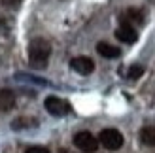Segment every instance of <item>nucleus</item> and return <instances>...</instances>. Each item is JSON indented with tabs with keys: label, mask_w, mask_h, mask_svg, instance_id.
<instances>
[{
	"label": "nucleus",
	"mask_w": 155,
	"mask_h": 153,
	"mask_svg": "<svg viewBox=\"0 0 155 153\" xmlns=\"http://www.w3.org/2000/svg\"><path fill=\"white\" fill-rule=\"evenodd\" d=\"M49 55H51V45L48 40L44 38H36L28 44V59L34 66H40L44 68L49 60Z\"/></svg>",
	"instance_id": "obj_1"
},
{
	"label": "nucleus",
	"mask_w": 155,
	"mask_h": 153,
	"mask_svg": "<svg viewBox=\"0 0 155 153\" xmlns=\"http://www.w3.org/2000/svg\"><path fill=\"white\" fill-rule=\"evenodd\" d=\"M98 144L104 146L106 149H110V151H115L123 146V134L117 129H104L98 134Z\"/></svg>",
	"instance_id": "obj_2"
},
{
	"label": "nucleus",
	"mask_w": 155,
	"mask_h": 153,
	"mask_svg": "<svg viewBox=\"0 0 155 153\" xmlns=\"http://www.w3.org/2000/svg\"><path fill=\"white\" fill-rule=\"evenodd\" d=\"M74 146L83 153H95L98 149V138H95L87 131H81L74 136Z\"/></svg>",
	"instance_id": "obj_3"
},
{
	"label": "nucleus",
	"mask_w": 155,
	"mask_h": 153,
	"mask_svg": "<svg viewBox=\"0 0 155 153\" xmlns=\"http://www.w3.org/2000/svg\"><path fill=\"white\" fill-rule=\"evenodd\" d=\"M44 104H45V110L55 117H63L70 112V104L66 100H63V98H59V96H48Z\"/></svg>",
	"instance_id": "obj_4"
},
{
	"label": "nucleus",
	"mask_w": 155,
	"mask_h": 153,
	"mask_svg": "<svg viewBox=\"0 0 155 153\" xmlns=\"http://www.w3.org/2000/svg\"><path fill=\"white\" fill-rule=\"evenodd\" d=\"M115 38H117L119 42H123V44H134L138 40V32L134 30V27L130 25V23L123 21L117 27V30H115Z\"/></svg>",
	"instance_id": "obj_5"
},
{
	"label": "nucleus",
	"mask_w": 155,
	"mask_h": 153,
	"mask_svg": "<svg viewBox=\"0 0 155 153\" xmlns=\"http://www.w3.org/2000/svg\"><path fill=\"white\" fill-rule=\"evenodd\" d=\"M70 66H72V70H76L81 76H87L95 70V63H93V59H89V57H74L70 60Z\"/></svg>",
	"instance_id": "obj_6"
},
{
	"label": "nucleus",
	"mask_w": 155,
	"mask_h": 153,
	"mask_svg": "<svg viewBox=\"0 0 155 153\" xmlns=\"http://www.w3.org/2000/svg\"><path fill=\"white\" fill-rule=\"evenodd\" d=\"M15 106V95L10 89H0V112H8Z\"/></svg>",
	"instance_id": "obj_7"
},
{
	"label": "nucleus",
	"mask_w": 155,
	"mask_h": 153,
	"mask_svg": "<svg viewBox=\"0 0 155 153\" xmlns=\"http://www.w3.org/2000/svg\"><path fill=\"white\" fill-rule=\"evenodd\" d=\"M97 51H98V55H102L106 59H115V57H119V47H115V45L112 44H108V42H98L97 44Z\"/></svg>",
	"instance_id": "obj_8"
},
{
	"label": "nucleus",
	"mask_w": 155,
	"mask_h": 153,
	"mask_svg": "<svg viewBox=\"0 0 155 153\" xmlns=\"http://www.w3.org/2000/svg\"><path fill=\"white\" fill-rule=\"evenodd\" d=\"M125 21L134 23V25H144V11L138 10V8H129L125 11Z\"/></svg>",
	"instance_id": "obj_9"
},
{
	"label": "nucleus",
	"mask_w": 155,
	"mask_h": 153,
	"mask_svg": "<svg viewBox=\"0 0 155 153\" xmlns=\"http://www.w3.org/2000/svg\"><path fill=\"white\" fill-rule=\"evenodd\" d=\"M140 140L144 146L155 148V127H144L140 131Z\"/></svg>",
	"instance_id": "obj_10"
},
{
	"label": "nucleus",
	"mask_w": 155,
	"mask_h": 153,
	"mask_svg": "<svg viewBox=\"0 0 155 153\" xmlns=\"http://www.w3.org/2000/svg\"><path fill=\"white\" fill-rule=\"evenodd\" d=\"M144 72H146V68L142 64H133V66H129V70H127V78L129 80H138Z\"/></svg>",
	"instance_id": "obj_11"
},
{
	"label": "nucleus",
	"mask_w": 155,
	"mask_h": 153,
	"mask_svg": "<svg viewBox=\"0 0 155 153\" xmlns=\"http://www.w3.org/2000/svg\"><path fill=\"white\" fill-rule=\"evenodd\" d=\"M27 121H30V119H28V117H19V119L13 121L12 127H13V129H21V127H32V125H34V123H27Z\"/></svg>",
	"instance_id": "obj_12"
},
{
	"label": "nucleus",
	"mask_w": 155,
	"mask_h": 153,
	"mask_svg": "<svg viewBox=\"0 0 155 153\" xmlns=\"http://www.w3.org/2000/svg\"><path fill=\"white\" fill-rule=\"evenodd\" d=\"M27 153H49L48 148H44V146H32V148H28Z\"/></svg>",
	"instance_id": "obj_13"
},
{
	"label": "nucleus",
	"mask_w": 155,
	"mask_h": 153,
	"mask_svg": "<svg viewBox=\"0 0 155 153\" xmlns=\"http://www.w3.org/2000/svg\"><path fill=\"white\" fill-rule=\"evenodd\" d=\"M19 2L21 0H2V6H6V8H19Z\"/></svg>",
	"instance_id": "obj_14"
},
{
	"label": "nucleus",
	"mask_w": 155,
	"mask_h": 153,
	"mask_svg": "<svg viewBox=\"0 0 155 153\" xmlns=\"http://www.w3.org/2000/svg\"><path fill=\"white\" fill-rule=\"evenodd\" d=\"M6 32H8V23L0 17V34H6Z\"/></svg>",
	"instance_id": "obj_15"
}]
</instances>
